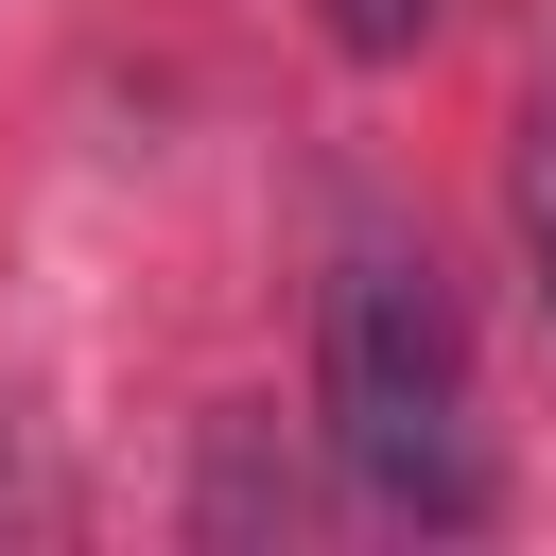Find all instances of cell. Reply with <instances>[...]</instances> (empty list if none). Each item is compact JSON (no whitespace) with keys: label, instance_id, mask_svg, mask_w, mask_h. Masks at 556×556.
<instances>
[{"label":"cell","instance_id":"7a4b0ae2","mask_svg":"<svg viewBox=\"0 0 556 556\" xmlns=\"http://www.w3.org/2000/svg\"><path fill=\"white\" fill-rule=\"evenodd\" d=\"M521 261H539V295H556V104L521 122Z\"/></svg>","mask_w":556,"mask_h":556},{"label":"cell","instance_id":"3957f363","mask_svg":"<svg viewBox=\"0 0 556 556\" xmlns=\"http://www.w3.org/2000/svg\"><path fill=\"white\" fill-rule=\"evenodd\" d=\"M417 17H434V0H330V35H348V52H417Z\"/></svg>","mask_w":556,"mask_h":556},{"label":"cell","instance_id":"6da1fadb","mask_svg":"<svg viewBox=\"0 0 556 556\" xmlns=\"http://www.w3.org/2000/svg\"><path fill=\"white\" fill-rule=\"evenodd\" d=\"M313 400L365 504L400 521H469L486 504V434H469V313L400 226H348L330 295H313Z\"/></svg>","mask_w":556,"mask_h":556}]
</instances>
